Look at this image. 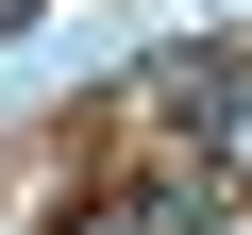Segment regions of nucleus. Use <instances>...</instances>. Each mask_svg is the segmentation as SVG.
Wrapping results in <instances>:
<instances>
[{
    "label": "nucleus",
    "mask_w": 252,
    "mask_h": 235,
    "mask_svg": "<svg viewBox=\"0 0 252 235\" xmlns=\"http://www.w3.org/2000/svg\"><path fill=\"white\" fill-rule=\"evenodd\" d=\"M0 17H34V0H0Z\"/></svg>",
    "instance_id": "f257e3e1"
}]
</instances>
